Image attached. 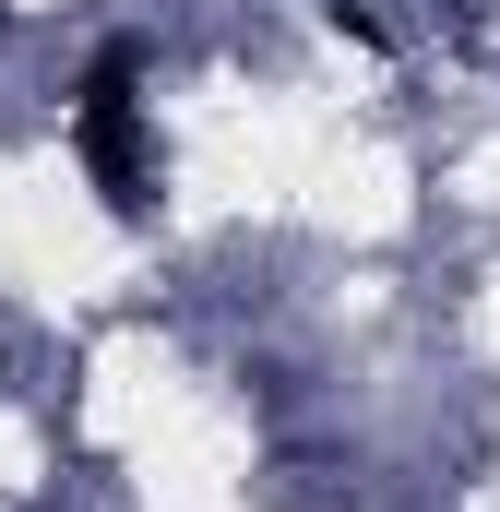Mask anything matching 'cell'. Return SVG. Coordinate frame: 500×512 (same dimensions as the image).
<instances>
[{
	"mask_svg": "<svg viewBox=\"0 0 500 512\" xmlns=\"http://www.w3.org/2000/svg\"><path fill=\"white\" fill-rule=\"evenodd\" d=\"M72 155L96 179V203L143 227L155 215V179H167V143H155V96H143V48H96L84 84H72Z\"/></svg>",
	"mask_w": 500,
	"mask_h": 512,
	"instance_id": "1",
	"label": "cell"
},
{
	"mask_svg": "<svg viewBox=\"0 0 500 512\" xmlns=\"http://www.w3.org/2000/svg\"><path fill=\"white\" fill-rule=\"evenodd\" d=\"M322 24L358 48H417V0H322Z\"/></svg>",
	"mask_w": 500,
	"mask_h": 512,
	"instance_id": "2",
	"label": "cell"
}]
</instances>
